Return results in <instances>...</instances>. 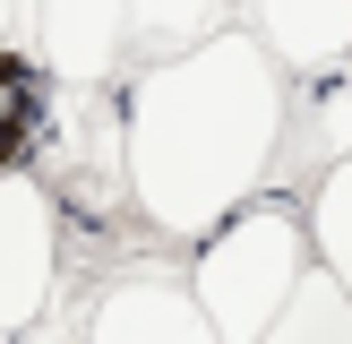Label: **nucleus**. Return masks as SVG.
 <instances>
[{
    "mask_svg": "<svg viewBox=\"0 0 352 344\" xmlns=\"http://www.w3.org/2000/svg\"><path fill=\"white\" fill-rule=\"evenodd\" d=\"M292 78L258 52L250 26H223L172 61H138L120 78L112 155L129 215L155 241H206L232 206L275 189Z\"/></svg>",
    "mask_w": 352,
    "mask_h": 344,
    "instance_id": "nucleus-1",
    "label": "nucleus"
},
{
    "mask_svg": "<svg viewBox=\"0 0 352 344\" xmlns=\"http://www.w3.org/2000/svg\"><path fill=\"white\" fill-rule=\"evenodd\" d=\"M301 275H309L301 189H258V198L232 206L206 241H189L181 292L198 301V319H206L215 344H258L275 327V310L292 301Z\"/></svg>",
    "mask_w": 352,
    "mask_h": 344,
    "instance_id": "nucleus-2",
    "label": "nucleus"
},
{
    "mask_svg": "<svg viewBox=\"0 0 352 344\" xmlns=\"http://www.w3.org/2000/svg\"><path fill=\"white\" fill-rule=\"evenodd\" d=\"M60 267H69V215L60 189L43 172H9L0 181V344L34 336L60 301Z\"/></svg>",
    "mask_w": 352,
    "mask_h": 344,
    "instance_id": "nucleus-3",
    "label": "nucleus"
},
{
    "mask_svg": "<svg viewBox=\"0 0 352 344\" xmlns=\"http://www.w3.org/2000/svg\"><path fill=\"white\" fill-rule=\"evenodd\" d=\"M26 52L60 103H95L129 78V17L120 0H26Z\"/></svg>",
    "mask_w": 352,
    "mask_h": 344,
    "instance_id": "nucleus-4",
    "label": "nucleus"
},
{
    "mask_svg": "<svg viewBox=\"0 0 352 344\" xmlns=\"http://www.w3.org/2000/svg\"><path fill=\"white\" fill-rule=\"evenodd\" d=\"M78 344H215V336H206L198 301L181 292L172 267H129L86 301Z\"/></svg>",
    "mask_w": 352,
    "mask_h": 344,
    "instance_id": "nucleus-5",
    "label": "nucleus"
},
{
    "mask_svg": "<svg viewBox=\"0 0 352 344\" xmlns=\"http://www.w3.org/2000/svg\"><path fill=\"white\" fill-rule=\"evenodd\" d=\"M241 26L292 86L352 69V0H241Z\"/></svg>",
    "mask_w": 352,
    "mask_h": 344,
    "instance_id": "nucleus-6",
    "label": "nucleus"
},
{
    "mask_svg": "<svg viewBox=\"0 0 352 344\" xmlns=\"http://www.w3.org/2000/svg\"><path fill=\"white\" fill-rule=\"evenodd\" d=\"M352 155V69H327V78H301L284 95V155H275V181H318L327 164Z\"/></svg>",
    "mask_w": 352,
    "mask_h": 344,
    "instance_id": "nucleus-7",
    "label": "nucleus"
},
{
    "mask_svg": "<svg viewBox=\"0 0 352 344\" xmlns=\"http://www.w3.org/2000/svg\"><path fill=\"white\" fill-rule=\"evenodd\" d=\"M52 112H60L52 78L26 61V52H0V181H9V172H43Z\"/></svg>",
    "mask_w": 352,
    "mask_h": 344,
    "instance_id": "nucleus-8",
    "label": "nucleus"
},
{
    "mask_svg": "<svg viewBox=\"0 0 352 344\" xmlns=\"http://www.w3.org/2000/svg\"><path fill=\"white\" fill-rule=\"evenodd\" d=\"M120 17H129V61H172L232 26V0H120Z\"/></svg>",
    "mask_w": 352,
    "mask_h": 344,
    "instance_id": "nucleus-9",
    "label": "nucleus"
},
{
    "mask_svg": "<svg viewBox=\"0 0 352 344\" xmlns=\"http://www.w3.org/2000/svg\"><path fill=\"white\" fill-rule=\"evenodd\" d=\"M301 224H309V267L352 301V155H344V164H327L318 181H309Z\"/></svg>",
    "mask_w": 352,
    "mask_h": 344,
    "instance_id": "nucleus-10",
    "label": "nucleus"
},
{
    "mask_svg": "<svg viewBox=\"0 0 352 344\" xmlns=\"http://www.w3.org/2000/svg\"><path fill=\"white\" fill-rule=\"evenodd\" d=\"M258 344H352V301H344L336 284H327L318 267H309L301 284H292V301L275 310V327H267Z\"/></svg>",
    "mask_w": 352,
    "mask_h": 344,
    "instance_id": "nucleus-11",
    "label": "nucleus"
},
{
    "mask_svg": "<svg viewBox=\"0 0 352 344\" xmlns=\"http://www.w3.org/2000/svg\"><path fill=\"white\" fill-rule=\"evenodd\" d=\"M26 43V0H0V52Z\"/></svg>",
    "mask_w": 352,
    "mask_h": 344,
    "instance_id": "nucleus-12",
    "label": "nucleus"
}]
</instances>
